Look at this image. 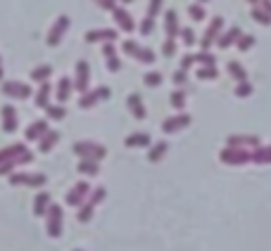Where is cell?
Wrapping results in <instances>:
<instances>
[{"label":"cell","mask_w":271,"mask_h":251,"mask_svg":"<svg viewBox=\"0 0 271 251\" xmlns=\"http://www.w3.org/2000/svg\"><path fill=\"white\" fill-rule=\"evenodd\" d=\"M95 3L103 7V10H110V12L114 10V7H117V0H95Z\"/></svg>","instance_id":"obj_53"},{"label":"cell","mask_w":271,"mask_h":251,"mask_svg":"<svg viewBox=\"0 0 271 251\" xmlns=\"http://www.w3.org/2000/svg\"><path fill=\"white\" fill-rule=\"evenodd\" d=\"M181 38H183V43H186V45H193V43H195V34H193V29H181Z\"/></svg>","instance_id":"obj_50"},{"label":"cell","mask_w":271,"mask_h":251,"mask_svg":"<svg viewBox=\"0 0 271 251\" xmlns=\"http://www.w3.org/2000/svg\"><path fill=\"white\" fill-rule=\"evenodd\" d=\"M167 150H169V143H164V140H162V143H155L153 147H150V152H147V159H150V161H160L162 156L167 154Z\"/></svg>","instance_id":"obj_29"},{"label":"cell","mask_w":271,"mask_h":251,"mask_svg":"<svg viewBox=\"0 0 271 251\" xmlns=\"http://www.w3.org/2000/svg\"><path fill=\"white\" fill-rule=\"evenodd\" d=\"M188 14H190V19H193V21H202L205 17H207L202 3H193V5H188Z\"/></svg>","instance_id":"obj_38"},{"label":"cell","mask_w":271,"mask_h":251,"mask_svg":"<svg viewBox=\"0 0 271 251\" xmlns=\"http://www.w3.org/2000/svg\"><path fill=\"white\" fill-rule=\"evenodd\" d=\"M77 171L84 173V176H97L100 173V161H95V159H81Z\"/></svg>","instance_id":"obj_25"},{"label":"cell","mask_w":271,"mask_h":251,"mask_svg":"<svg viewBox=\"0 0 271 251\" xmlns=\"http://www.w3.org/2000/svg\"><path fill=\"white\" fill-rule=\"evenodd\" d=\"M138 29H140V34H143V36H150L155 31V19H153V17H145V19L140 21Z\"/></svg>","instance_id":"obj_45"},{"label":"cell","mask_w":271,"mask_h":251,"mask_svg":"<svg viewBox=\"0 0 271 251\" xmlns=\"http://www.w3.org/2000/svg\"><path fill=\"white\" fill-rule=\"evenodd\" d=\"M24 152H27V145L14 143V145H10V147H5V150H0V161H7V159H17V156L24 154Z\"/></svg>","instance_id":"obj_26"},{"label":"cell","mask_w":271,"mask_h":251,"mask_svg":"<svg viewBox=\"0 0 271 251\" xmlns=\"http://www.w3.org/2000/svg\"><path fill=\"white\" fill-rule=\"evenodd\" d=\"M48 130H50L48 128V119H38V121H34L31 126H29L24 135H27L29 143H38V140H41V137L45 135Z\"/></svg>","instance_id":"obj_14"},{"label":"cell","mask_w":271,"mask_h":251,"mask_svg":"<svg viewBox=\"0 0 271 251\" xmlns=\"http://www.w3.org/2000/svg\"><path fill=\"white\" fill-rule=\"evenodd\" d=\"M190 116L188 114H176V116H169V119H164V123H162V130L167 133V135H171V133H179V130L188 128L190 126Z\"/></svg>","instance_id":"obj_9"},{"label":"cell","mask_w":271,"mask_h":251,"mask_svg":"<svg viewBox=\"0 0 271 251\" xmlns=\"http://www.w3.org/2000/svg\"><path fill=\"white\" fill-rule=\"evenodd\" d=\"M221 29H224V17H212V24H209L205 36L200 38V48L202 50L212 48V43H216V38L221 36Z\"/></svg>","instance_id":"obj_7"},{"label":"cell","mask_w":271,"mask_h":251,"mask_svg":"<svg viewBox=\"0 0 271 251\" xmlns=\"http://www.w3.org/2000/svg\"><path fill=\"white\" fill-rule=\"evenodd\" d=\"M248 3H250V5H257V3H259V0H248Z\"/></svg>","instance_id":"obj_56"},{"label":"cell","mask_w":271,"mask_h":251,"mask_svg":"<svg viewBox=\"0 0 271 251\" xmlns=\"http://www.w3.org/2000/svg\"><path fill=\"white\" fill-rule=\"evenodd\" d=\"M193 64H195V54H183V57H181V69H183V71H188Z\"/></svg>","instance_id":"obj_51"},{"label":"cell","mask_w":271,"mask_h":251,"mask_svg":"<svg viewBox=\"0 0 271 251\" xmlns=\"http://www.w3.org/2000/svg\"><path fill=\"white\" fill-rule=\"evenodd\" d=\"M71 90H74V81H71V78H67V76H62V78H60V83H57V88H55L57 102L62 104V102L69 100V97H71Z\"/></svg>","instance_id":"obj_20"},{"label":"cell","mask_w":271,"mask_h":251,"mask_svg":"<svg viewBox=\"0 0 271 251\" xmlns=\"http://www.w3.org/2000/svg\"><path fill=\"white\" fill-rule=\"evenodd\" d=\"M164 34H167V38H176V36L181 34V24H179L176 10H167V12H164Z\"/></svg>","instance_id":"obj_17"},{"label":"cell","mask_w":271,"mask_h":251,"mask_svg":"<svg viewBox=\"0 0 271 251\" xmlns=\"http://www.w3.org/2000/svg\"><path fill=\"white\" fill-rule=\"evenodd\" d=\"M240 36H243L240 26H231L229 31H226V34H221L219 38H216V45H219L221 50H226V48H231V45H236Z\"/></svg>","instance_id":"obj_19"},{"label":"cell","mask_w":271,"mask_h":251,"mask_svg":"<svg viewBox=\"0 0 271 251\" xmlns=\"http://www.w3.org/2000/svg\"><path fill=\"white\" fill-rule=\"evenodd\" d=\"M198 3H202V5H205V3H209V0H198Z\"/></svg>","instance_id":"obj_58"},{"label":"cell","mask_w":271,"mask_h":251,"mask_svg":"<svg viewBox=\"0 0 271 251\" xmlns=\"http://www.w3.org/2000/svg\"><path fill=\"white\" fill-rule=\"evenodd\" d=\"M117 31L114 29H90L86 31V43H114Z\"/></svg>","instance_id":"obj_12"},{"label":"cell","mask_w":271,"mask_h":251,"mask_svg":"<svg viewBox=\"0 0 271 251\" xmlns=\"http://www.w3.org/2000/svg\"><path fill=\"white\" fill-rule=\"evenodd\" d=\"M124 145L129 150H133V147H150V135L147 133H131L124 140Z\"/></svg>","instance_id":"obj_23"},{"label":"cell","mask_w":271,"mask_h":251,"mask_svg":"<svg viewBox=\"0 0 271 251\" xmlns=\"http://www.w3.org/2000/svg\"><path fill=\"white\" fill-rule=\"evenodd\" d=\"M0 62H3V60H0Z\"/></svg>","instance_id":"obj_61"},{"label":"cell","mask_w":271,"mask_h":251,"mask_svg":"<svg viewBox=\"0 0 271 251\" xmlns=\"http://www.w3.org/2000/svg\"><path fill=\"white\" fill-rule=\"evenodd\" d=\"M34 161V154L31 152H24V154H19L17 159H7V161H0V176H10L14 171V166H21V163H31Z\"/></svg>","instance_id":"obj_13"},{"label":"cell","mask_w":271,"mask_h":251,"mask_svg":"<svg viewBox=\"0 0 271 251\" xmlns=\"http://www.w3.org/2000/svg\"><path fill=\"white\" fill-rule=\"evenodd\" d=\"M162 54L164 57H174L176 54V38H167L164 45H162Z\"/></svg>","instance_id":"obj_44"},{"label":"cell","mask_w":271,"mask_h":251,"mask_svg":"<svg viewBox=\"0 0 271 251\" xmlns=\"http://www.w3.org/2000/svg\"><path fill=\"white\" fill-rule=\"evenodd\" d=\"M126 104H129V111H131L138 121H143L147 116V111H145V104H143V97L138 95V93H131V95L126 97Z\"/></svg>","instance_id":"obj_18"},{"label":"cell","mask_w":271,"mask_h":251,"mask_svg":"<svg viewBox=\"0 0 271 251\" xmlns=\"http://www.w3.org/2000/svg\"><path fill=\"white\" fill-rule=\"evenodd\" d=\"M236 95H238V97H250V95H252V86H250L248 81H240V83L236 86Z\"/></svg>","instance_id":"obj_46"},{"label":"cell","mask_w":271,"mask_h":251,"mask_svg":"<svg viewBox=\"0 0 271 251\" xmlns=\"http://www.w3.org/2000/svg\"><path fill=\"white\" fill-rule=\"evenodd\" d=\"M226 71H229L231 78H236L238 83H240V81H248V71H245V67L240 64V62H233V60H231L229 64H226Z\"/></svg>","instance_id":"obj_27"},{"label":"cell","mask_w":271,"mask_h":251,"mask_svg":"<svg viewBox=\"0 0 271 251\" xmlns=\"http://www.w3.org/2000/svg\"><path fill=\"white\" fill-rule=\"evenodd\" d=\"M45 111H48V119H53V121H62L64 116H67V109L62 104H48Z\"/></svg>","instance_id":"obj_37"},{"label":"cell","mask_w":271,"mask_h":251,"mask_svg":"<svg viewBox=\"0 0 271 251\" xmlns=\"http://www.w3.org/2000/svg\"><path fill=\"white\" fill-rule=\"evenodd\" d=\"M48 183V178L43 173H10V185L19 187V185H27V187H43Z\"/></svg>","instance_id":"obj_3"},{"label":"cell","mask_w":271,"mask_h":251,"mask_svg":"<svg viewBox=\"0 0 271 251\" xmlns=\"http://www.w3.org/2000/svg\"><path fill=\"white\" fill-rule=\"evenodd\" d=\"M121 50H124L129 57H138V52H140V45L136 41H124V45H121Z\"/></svg>","instance_id":"obj_42"},{"label":"cell","mask_w":271,"mask_h":251,"mask_svg":"<svg viewBox=\"0 0 271 251\" xmlns=\"http://www.w3.org/2000/svg\"><path fill=\"white\" fill-rule=\"evenodd\" d=\"M169 104L174 109H179V111H183V109H186V93H183V90H174V93L169 95Z\"/></svg>","instance_id":"obj_35"},{"label":"cell","mask_w":271,"mask_h":251,"mask_svg":"<svg viewBox=\"0 0 271 251\" xmlns=\"http://www.w3.org/2000/svg\"><path fill=\"white\" fill-rule=\"evenodd\" d=\"M252 161L255 163H271V145L269 147H255L252 150Z\"/></svg>","instance_id":"obj_30"},{"label":"cell","mask_w":271,"mask_h":251,"mask_svg":"<svg viewBox=\"0 0 271 251\" xmlns=\"http://www.w3.org/2000/svg\"><path fill=\"white\" fill-rule=\"evenodd\" d=\"M90 190H93V187H90L88 183H84V180H81V183H77L69 192H67L64 202L69 204V206H77V209H79V206H81V204L86 202V197L90 194Z\"/></svg>","instance_id":"obj_8"},{"label":"cell","mask_w":271,"mask_h":251,"mask_svg":"<svg viewBox=\"0 0 271 251\" xmlns=\"http://www.w3.org/2000/svg\"><path fill=\"white\" fill-rule=\"evenodd\" d=\"M255 43H257V38H255V36H240L236 45H238V50H240V52H248L250 48H255Z\"/></svg>","instance_id":"obj_40"},{"label":"cell","mask_w":271,"mask_h":251,"mask_svg":"<svg viewBox=\"0 0 271 251\" xmlns=\"http://www.w3.org/2000/svg\"><path fill=\"white\" fill-rule=\"evenodd\" d=\"M195 64H200V67H216V57L209 54V50H202V52L195 54Z\"/></svg>","instance_id":"obj_36"},{"label":"cell","mask_w":271,"mask_h":251,"mask_svg":"<svg viewBox=\"0 0 271 251\" xmlns=\"http://www.w3.org/2000/svg\"><path fill=\"white\" fill-rule=\"evenodd\" d=\"M195 76H198L200 81H216V78H219V69L216 67H200Z\"/></svg>","instance_id":"obj_33"},{"label":"cell","mask_w":271,"mask_h":251,"mask_svg":"<svg viewBox=\"0 0 271 251\" xmlns=\"http://www.w3.org/2000/svg\"><path fill=\"white\" fill-rule=\"evenodd\" d=\"M0 116H3V130L5 133H14L17 130V109L12 104H3Z\"/></svg>","instance_id":"obj_16"},{"label":"cell","mask_w":271,"mask_h":251,"mask_svg":"<svg viewBox=\"0 0 271 251\" xmlns=\"http://www.w3.org/2000/svg\"><path fill=\"white\" fill-rule=\"evenodd\" d=\"M250 17L257 21V24H262V26H269V24H271V14L266 12L264 7H255V10L250 12Z\"/></svg>","instance_id":"obj_34"},{"label":"cell","mask_w":271,"mask_h":251,"mask_svg":"<svg viewBox=\"0 0 271 251\" xmlns=\"http://www.w3.org/2000/svg\"><path fill=\"white\" fill-rule=\"evenodd\" d=\"M219 159H221V163H226V166H245V163L252 161V150H248V147H224L221 152H219Z\"/></svg>","instance_id":"obj_1"},{"label":"cell","mask_w":271,"mask_h":251,"mask_svg":"<svg viewBox=\"0 0 271 251\" xmlns=\"http://www.w3.org/2000/svg\"><path fill=\"white\" fill-rule=\"evenodd\" d=\"M50 93H53V88H50V83L48 81H43L41 83V88H38V93H36V107L38 109H45L50 104Z\"/></svg>","instance_id":"obj_21"},{"label":"cell","mask_w":271,"mask_h":251,"mask_svg":"<svg viewBox=\"0 0 271 251\" xmlns=\"http://www.w3.org/2000/svg\"><path fill=\"white\" fill-rule=\"evenodd\" d=\"M74 251H81V249H74Z\"/></svg>","instance_id":"obj_60"},{"label":"cell","mask_w":271,"mask_h":251,"mask_svg":"<svg viewBox=\"0 0 271 251\" xmlns=\"http://www.w3.org/2000/svg\"><path fill=\"white\" fill-rule=\"evenodd\" d=\"M71 152L79 156V159H95V161H103L105 156H107V150H105V145H97V143H74L71 145Z\"/></svg>","instance_id":"obj_2"},{"label":"cell","mask_w":271,"mask_h":251,"mask_svg":"<svg viewBox=\"0 0 271 251\" xmlns=\"http://www.w3.org/2000/svg\"><path fill=\"white\" fill-rule=\"evenodd\" d=\"M117 3H133V0H117Z\"/></svg>","instance_id":"obj_57"},{"label":"cell","mask_w":271,"mask_h":251,"mask_svg":"<svg viewBox=\"0 0 271 251\" xmlns=\"http://www.w3.org/2000/svg\"><path fill=\"white\" fill-rule=\"evenodd\" d=\"M171 81H174V86H186V83H188V71H183V69L174 71V76H171Z\"/></svg>","instance_id":"obj_49"},{"label":"cell","mask_w":271,"mask_h":251,"mask_svg":"<svg viewBox=\"0 0 271 251\" xmlns=\"http://www.w3.org/2000/svg\"><path fill=\"white\" fill-rule=\"evenodd\" d=\"M0 93L7 97H14V100H27V97H31V86H27V83L21 81H5L3 86H0Z\"/></svg>","instance_id":"obj_4"},{"label":"cell","mask_w":271,"mask_h":251,"mask_svg":"<svg viewBox=\"0 0 271 251\" xmlns=\"http://www.w3.org/2000/svg\"><path fill=\"white\" fill-rule=\"evenodd\" d=\"M162 3H164V0H150V5H147V17H157V14L162 12Z\"/></svg>","instance_id":"obj_48"},{"label":"cell","mask_w":271,"mask_h":251,"mask_svg":"<svg viewBox=\"0 0 271 251\" xmlns=\"http://www.w3.org/2000/svg\"><path fill=\"white\" fill-rule=\"evenodd\" d=\"M103 54H105V60H107V57H112V54H117L114 43H105V45H103Z\"/></svg>","instance_id":"obj_52"},{"label":"cell","mask_w":271,"mask_h":251,"mask_svg":"<svg viewBox=\"0 0 271 251\" xmlns=\"http://www.w3.org/2000/svg\"><path fill=\"white\" fill-rule=\"evenodd\" d=\"M162 81H164V78H162L160 71H147V74L143 76V83H145L147 88H157V86H162Z\"/></svg>","instance_id":"obj_39"},{"label":"cell","mask_w":271,"mask_h":251,"mask_svg":"<svg viewBox=\"0 0 271 251\" xmlns=\"http://www.w3.org/2000/svg\"><path fill=\"white\" fill-rule=\"evenodd\" d=\"M88 197H90L88 202H93V204L97 206V204H100L105 197H107V190H105V187H95V190H90V194H88Z\"/></svg>","instance_id":"obj_43"},{"label":"cell","mask_w":271,"mask_h":251,"mask_svg":"<svg viewBox=\"0 0 271 251\" xmlns=\"http://www.w3.org/2000/svg\"><path fill=\"white\" fill-rule=\"evenodd\" d=\"M90 86V67L86 60H79L77 62V78H74V88L79 93H86Z\"/></svg>","instance_id":"obj_10"},{"label":"cell","mask_w":271,"mask_h":251,"mask_svg":"<svg viewBox=\"0 0 271 251\" xmlns=\"http://www.w3.org/2000/svg\"><path fill=\"white\" fill-rule=\"evenodd\" d=\"M48 206H50V194L48 192H38L34 197V213L36 216H45V213H48Z\"/></svg>","instance_id":"obj_24"},{"label":"cell","mask_w":271,"mask_h":251,"mask_svg":"<svg viewBox=\"0 0 271 251\" xmlns=\"http://www.w3.org/2000/svg\"><path fill=\"white\" fill-rule=\"evenodd\" d=\"M45 216H48V235L50 237H60V235H62V220H64L62 209H60L57 204L50 202Z\"/></svg>","instance_id":"obj_5"},{"label":"cell","mask_w":271,"mask_h":251,"mask_svg":"<svg viewBox=\"0 0 271 251\" xmlns=\"http://www.w3.org/2000/svg\"><path fill=\"white\" fill-rule=\"evenodd\" d=\"M57 143H60V133H57V130H48V133H45V135L38 140V150L45 154V152H50Z\"/></svg>","instance_id":"obj_22"},{"label":"cell","mask_w":271,"mask_h":251,"mask_svg":"<svg viewBox=\"0 0 271 251\" xmlns=\"http://www.w3.org/2000/svg\"><path fill=\"white\" fill-rule=\"evenodd\" d=\"M155 50H150V48H140V52H138V57L136 60L138 62H143V64H155Z\"/></svg>","instance_id":"obj_41"},{"label":"cell","mask_w":271,"mask_h":251,"mask_svg":"<svg viewBox=\"0 0 271 251\" xmlns=\"http://www.w3.org/2000/svg\"><path fill=\"white\" fill-rule=\"evenodd\" d=\"M97 100H100L97 90H93V93H88V90H86L84 95L79 97V107H81V109H90V107H95V104H97Z\"/></svg>","instance_id":"obj_32"},{"label":"cell","mask_w":271,"mask_h":251,"mask_svg":"<svg viewBox=\"0 0 271 251\" xmlns=\"http://www.w3.org/2000/svg\"><path fill=\"white\" fill-rule=\"evenodd\" d=\"M226 145L229 147H248V150H255L259 147V137L257 135H229L226 137Z\"/></svg>","instance_id":"obj_15"},{"label":"cell","mask_w":271,"mask_h":251,"mask_svg":"<svg viewBox=\"0 0 271 251\" xmlns=\"http://www.w3.org/2000/svg\"><path fill=\"white\" fill-rule=\"evenodd\" d=\"M69 17L67 14H60L57 17V21L53 24V29H50V34H48V45L50 48H57L60 45V41L64 38V34H67V29H69Z\"/></svg>","instance_id":"obj_6"},{"label":"cell","mask_w":271,"mask_h":251,"mask_svg":"<svg viewBox=\"0 0 271 251\" xmlns=\"http://www.w3.org/2000/svg\"><path fill=\"white\" fill-rule=\"evenodd\" d=\"M259 3H262V7H264L266 12L271 14V0H259Z\"/></svg>","instance_id":"obj_55"},{"label":"cell","mask_w":271,"mask_h":251,"mask_svg":"<svg viewBox=\"0 0 271 251\" xmlns=\"http://www.w3.org/2000/svg\"><path fill=\"white\" fill-rule=\"evenodd\" d=\"M107 71H110V74H117V71H121V62H119L117 54L107 57Z\"/></svg>","instance_id":"obj_47"},{"label":"cell","mask_w":271,"mask_h":251,"mask_svg":"<svg viewBox=\"0 0 271 251\" xmlns=\"http://www.w3.org/2000/svg\"><path fill=\"white\" fill-rule=\"evenodd\" d=\"M93 211H95V204H93V202H84L81 206H79V211H77V220H79V223H90Z\"/></svg>","instance_id":"obj_28"},{"label":"cell","mask_w":271,"mask_h":251,"mask_svg":"<svg viewBox=\"0 0 271 251\" xmlns=\"http://www.w3.org/2000/svg\"><path fill=\"white\" fill-rule=\"evenodd\" d=\"M0 78H3V67H0Z\"/></svg>","instance_id":"obj_59"},{"label":"cell","mask_w":271,"mask_h":251,"mask_svg":"<svg viewBox=\"0 0 271 251\" xmlns=\"http://www.w3.org/2000/svg\"><path fill=\"white\" fill-rule=\"evenodd\" d=\"M50 74H53V67H50V64H41V67H36L34 71H31V81L43 83L50 78Z\"/></svg>","instance_id":"obj_31"},{"label":"cell","mask_w":271,"mask_h":251,"mask_svg":"<svg viewBox=\"0 0 271 251\" xmlns=\"http://www.w3.org/2000/svg\"><path fill=\"white\" fill-rule=\"evenodd\" d=\"M112 17H114L117 26L121 29L124 34H133V31H136V21H133V17L126 12L124 7H114V10H112Z\"/></svg>","instance_id":"obj_11"},{"label":"cell","mask_w":271,"mask_h":251,"mask_svg":"<svg viewBox=\"0 0 271 251\" xmlns=\"http://www.w3.org/2000/svg\"><path fill=\"white\" fill-rule=\"evenodd\" d=\"M97 95H100V100H110L112 90L107 88V86H100V88H97Z\"/></svg>","instance_id":"obj_54"}]
</instances>
